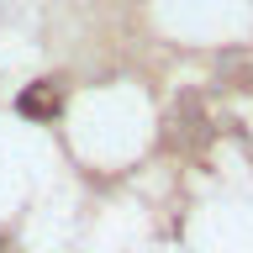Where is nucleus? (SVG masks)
<instances>
[{
    "mask_svg": "<svg viewBox=\"0 0 253 253\" xmlns=\"http://www.w3.org/2000/svg\"><path fill=\"white\" fill-rule=\"evenodd\" d=\"M21 111H32V116H37V111H58V95H53V84H42V90H27V95H21Z\"/></svg>",
    "mask_w": 253,
    "mask_h": 253,
    "instance_id": "1",
    "label": "nucleus"
}]
</instances>
